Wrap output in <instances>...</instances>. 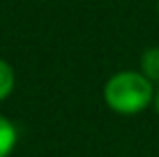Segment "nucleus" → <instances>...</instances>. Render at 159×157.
Wrapping results in <instances>:
<instances>
[{"label":"nucleus","instance_id":"f257e3e1","mask_svg":"<svg viewBox=\"0 0 159 157\" xmlns=\"http://www.w3.org/2000/svg\"><path fill=\"white\" fill-rule=\"evenodd\" d=\"M157 88L148 81L141 72H125L113 74L104 85V102L108 109H113L120 116H134L155 102Z\"/></svg>","mask_w":159,"mask_h":157},{"label":"nucleus","instance_id":"f03ea898","mask_svg":"<svg viewBox=\"0 0 159 157\" xmlns=\"http://www.w3.org/2000/svg\"><path fill=\"white\" fill-rule=\"evenodd\" d=\"M141 74L159 88V46L145 48V53L141 56Z\"/></svg>","mask_w":159,"mask_h":157},{"label":"nucleus","instance_id":"7ed1b4c3","mask_svg":"<svg viewBox=\"0 0 159 157\" xmlns=\"http://www.w3.org/2000/svg\"><path fill=\"white\" fill-rule=\"evenodd\" d=\"M16 139H19V134H16L14 122L0 116V157L12 155V150L16 145Z\"/></svg>","mask_w":159,"mask_h":157},{"label":"nucleus","instance_id":"20e7f679","mask_svg":"<svg viewBox=\"0 0 159 157\" xmlns=\"http://www.w3.org/2000/svg\"><path fill=\"white\" fill-rule=\"evenodd\" d=\"M14 85H16V74H14L12 65L0 58V102L12 95Z\"/></svg>","mask_w":159,"mask_h":157},{"label":"nucleus","instance_id":"39448f33","mask_svg":"<svg viewBox=\"0 0 159 157\" xmlns=\"http://www.w3.org/2000/svg\"><path fill=\"white\" fill-rule=\"evenodd\" d=\"M155 109H157V113H159V88H157V93H155Z\"/></svg>","mask_w":159,"mask_h":157},{"label":"nucleus","instance_id":"423d86ee","mask_svg":"<svg viewBox=\"0 0 159 157\" xmlns=\"http://www.w3.org/2000/svg\"><path fill=\"white\" fill-rule=\"evenodd\" d=\"M157 12H159V2H157Z\"/></svg>","mask_w":159,"mask_h":157}]
</instances>
